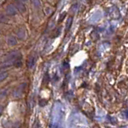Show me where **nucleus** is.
I'll list each match as a JSON object with an SVG mask.
<instances>
[{"label": "nucleus", "instance_id": "obj_14", "mask_svg": "<svg viewBox=\"0 0 128 128\" xmlns=\"http://www.w3.org/2000/svg\"><path fill=\"white\" fill-rule=\"evenodd\" d=\"M33 128H39V125H38V123L37 122H34V126H33Z\"/></svg>", "mask_w": 128, "mask_h": 128}, {"label": "nucleus", "instance_id": "obj_12", "mask_svg": "<svg viewBox=\"0 0 128 128\" xmlns=\"http://www.w3.org/2000/svg\"><path fill=\"white\" fill-rule=\"evenodd\" d=\"M7 22V18L5 15L0 14V22Z\"/></svg>", "mask_w": 128, "mask_h": 128}, {"label": "nucleus", "instance_id": "obj_7", "mask_svg": "<svg viewBox=\"0 0 128 128\" xmlns=\"http://www.w3.org/2000/svg\"><path fill=\"white\" fill-rule=\"evenodd\" d=\"M72 22H73V18L71 17H69L68 19L66 20V31H68L70 30V28L72 26Z\"/></svg>", "mask_w": 128, "mask_h": 128}, {"label": "nucleus", "instance_id": "obj_4", "mask_svg": "<svg viewBox=\"0 0 128 128\" xmlns=\"http://www.w3.org/2000/svg\"><path fill=\"white\" fill-rule=\"evenodd\" d=\"M18 43V41H17V39H16V38L15 37H14V36H9L8 37V38H7V44L9 46H15L16 44Z\"/></svg>", "mask_w": 128, "mask_h": 128}, {"label": "nucleus", "instance_id": "obj_3", "mask_svg": "<svg viewBox=\"0 0 128 128\" xmlns=\"http://www.w3.org/2000/svg\"><path fill=\"white\" fill-rule=\"evenodd\" d=\"M6 12L8 15H10V16H14L16 14H17V9L15 8V6L12 4H10L6 6Z\"/></svg>", "mask_w": 128, "mask_h": 128}, {"label": "nucleus", "instance_id": "obj_11", "mask_svg": "<svg viewBox=\"0 0 128 128\" xmlns=\"http://www.w3.org/2000/svg\"><path fill=\"white\" fill-rule=\"evenodd\" d=\"M7 94V90L6 89H4L2 91H0V98H3Z\"/></svg>", "mask_w": 128, "mask_h": 128}, {"label": "nucleus", "instance_id": "obj_1", "mask_svg": "<svg viewBox=\"0 0 128 128\" xmlns=\"http://www.w3.org/2000/svg\"><path fill=\"white\" fill-rule=\"evenodd\" d=\"M14 6L15 8L17 9L20 13H25L26 11V6L24 5V3L21 0H14Z\"/></svg>", "mask_w": 128, "mask_h": 128}, {"label": "nucleus", "instance_id": "obj_15", "mask_svg": "<svg viewBox=\"0 0 128 128\" xmlns=\"http://www.w3.org/2000/svg\"><path fill=\"white\" fill-rule=\"evenodd\" d=\"M2 111H3V107L2 106H0V116H1L2 113Z\"/></svg>", "mask_w": 128, "mask_h": 128}, {"label": "nucleus", "instance_id": "obj_9", "mask_svg": "<svg viewBox=\"0 0 128 128\" xmlns=\"http://www.w3.org/2000/svg\"><path fill=\"white\" fill-rule=\"evenodd\" d=\"M8 77V73L7 72H2V73H0V82L4 81L6 78Z\"/></svg>", "mask_w": 128, "mask_h": 128}, {"label": "nucleus", "instance_id": "obj_8", "mask_svg": "<svg viewBox=\"0 0 128 128\" xmlns=\"http://www.w3.org/2000/svg\"><path fill=\"white\" fill-rule=\"evenodd\" d=\"M25 34H26L25 30H24L23 29H22V28L18 29V30L17 31V36L19 39H23L24 37H25Z\"/></svg>", "mask_w": 128, "mask_h": 128}, {"label": "nucleus", "instance_id": "obj_6", "mask_svg": "<svg viewBox=\"0 0 128 128\" xmlns=\"http://www.w3.org/2000/svg\"><path fill=\"white\" fill-rule=\"evenodd\" d=\"M34 63H35V58L34 56H30L29 58L27 60V66L29 68H32L34 66Z\"/></svg>", "mask_w": 128, "mask_h": 128}, {"label": "nucleus", "instance_id": "obj_5", "mask_svg": "<svg viewBox=\"0 0 128 128\" xmlns=\"http://www.w3.org/2000/svg\"><path fill=\"white\" fill-rule=\"evenodd\" d=\"M13 64H14V66L15 67H21L22 66V57H21V55L19 56V57H18L17 58H16L14 61L13 62Z\"/></svg>", "mask_w": 128, "mask_h": 128}, {"label": "nucleus", "instance_id": "obj_10", "mask_svg": "<svg viewBox=\"0 0 128 128\" xmlns=\"http://www.w3.org/2000/svg\"><path fill=\"white\" fill-rule=\"evenodd\" d=\"M31 2L34 6V7L36 8H39L41 6V2H40V0H31Z\"/></svg>", "mask_w": 128, "mask_h": 128}, {"label": "nucleus", "instance_id": "obj_16", "mask_svg": "<svg viewBox=\"0 0 128 128\" xmlns=\"http://www.w3.org/2000/svg\"><path fill=\"white\" fill-rule=\"evenodd\" d=\"M21 1H22V2H27L28 0H21Z\"/></svg>", "mask_w": 128, "mask_h": 128}, {"label": "nucleus", "instance_id": "obj_13", "mask_svg": "<svg viewBox=\"0 0 128 128\" xmlns=\"http://www.w3.org/2000/svg\"><path fill=\"white\" fill-rule=\"evenodd\" d=\"M66 12H63V13L60 15V17H59V19H58V22H61L62 20L64 19V18L66 17Z\"/></svg>", "mask_w": 128, "mask_h": 128}, {"label": "nucleus", "instance_id": "obj_2", "mask_svg": "<svg viewBox=\"0 0 128 128\" xmlns=\"http://www.w3.org/2000/svg\"><path fill=\"white\" fill-rule=\"evenodd\" d=\"M19 56H20V53L18 50H13L7 54L6 61H10V60H12V61L14 62L16 58H17L18 57H19Z\"/></svg>", "mask_w": 128, "mask_h": 128}]
</instances>
